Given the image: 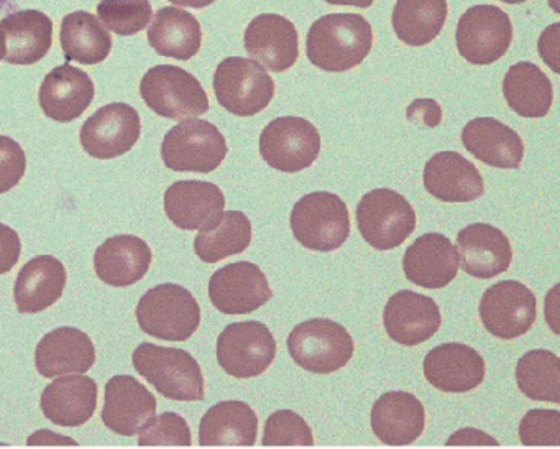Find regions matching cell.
Listing matches in <instances>:
<instances>
[{
    "instance_id": "cell-1",
    "label": "cell",
    "mask_w": 560,
    "mask_h": 449,
    "mask_svg": "<svg viewBox=\"0 0 560 449\" xmlns=\"http://www.w3.org/2000/svg\"><path fill=\"white\" fill-rule=\"evenodd\" d=\"M372 47V25L359 14L324 15L307 32V60L329 73H343L359 67Z\"/></svg>"
},
{
    "instance_id": "cell-2",
    "label": "cell",
    "mask_w": 560,
    "mask_h": 449,
    "mask_svg": "<svg viewBox=\"0 0 560 449\" xmlns=\"http://www.w3.org/2000/svg\"><path fill=\"white\" fill-rule=\"evenodd\" d=\"M137 372L152 383L160 395L178 402L205 400V377L198 360L183 349L142 343L133 350Z\"/></svg>"
},
{
    "instance_id": "cell-3",
    "label": "cell",
    "mask_w": 560,
    "mask_h": 449,
    "mask_svg": "<svg viewBox=\"0 0 560 449\" xmlns=\"http://www.w3.org/2000/svg\"><path fill=\"white\" fill-rule=\"evenodd\" d=\"M136 314L143 333L175 343L188 341L201 324L198 301L191 291L176 284H162L147 291Z\"/></svg>"
},
{
    "instance_id": "cell-4",
    "label": "cell",
    "mask_w": 560,
    "mask_h": 449,
    "mask_svg": "<svg viewBox=\"0 0 560 449\" xmlns=\"http://www.w3.org/2000/svg\"><path fill=\"white\" fill-rule=\"evenodd\" d=\"M288 353L307 372L332 373L350 362L355 344L342 324L314 318L294 326L288 336Z\"/></svg>"
},
{
    "instance_id": "cell-5",
    "label": "cell",
    "mask_w": 560,
    "mask_h": 449,
    "mask_svg": "<svg viewBox=\"0 0 560 449\" xmlns=\"http://www.w3.org/2000/svg\"><path fill=\"white\" fill-rule=\"evenodd\" d=\"M290 225L294 238L303 247L334 252L349 239V208L334 193H311L293 206Z\"/></svg>"
},
{
    "instance_id": "cell-6",
    "label": "cell",
    "mask_w": 560,
    "mask_h": 449,
    "mask_svg": "<svg viewBox=\"0 0 560 449\" xmlns=\"http://www.w3.org/2000/svg\"><path fill=\"white\" fill-rule=\"evenodd\" d=\"M355 216L363 241L382 252L399 247L418 225L408 199L388 188L366 193L357 205Z\"/></svg>"
},
{
    "instance_id": "cell-7",
    "label": "cell",
    "mask_w": 560,
    "mask_h": 449,
    "mask_svg": "<svg viewBox=\"0 0 560 449\" xmlns=\"http://www.w3.org/2000/svg\"><path fill=\"white\" fill-rule=\"evenodd\" d=\"M228 153V140L221 130L201 119L183 120L166 133L162 143L163 163L179 173L214 172Z\"/></svg>"
},
{
    "instance_id": "cell-8",
    "label": "cell",
    "mask_w": 560,
    "mask_h": 449,
    "mask_svg": "<svg viewBox=\"0 0 560 449\" xmlns=\"http://www.w3.org/2000/svg\"><path fill=\"white\" fill-rule=\"evenodd\" d=\"M140 94L153 113L166 119H196L209 111V97L198 78L172 65L147 71Z\"/></svg>"
},
{
    "instance_id": "cell-9",
    "label": "cell",
    "mask_w": 560,
    "mask_h": 449,
    "mask_svg": "<svg viewBox=\"0 0 560 449\" xmlns=\"http://www.w3.org/2000/svg\"><path fill=\"white\" fill-rule=\"evenodd\" d=\"M215 97L228 113L252 117L270 106L275 97L273 78L254 60L242 57L225 58L214 73Z\"/></svg>"
},
{
    "instance_id": "cell-10",
    "label": "cell",
    "mask_w": 560,
    "mask_h": 449,
    "mask_svg": "<svg viewBox=\"0 0 560 449\" xmlns=\"http://www.w3.org/2000/svg\"><path fill=\"white\" fill-rule=\"evenodd\" d=\"M277 350V341L264 323H232L219 334L218 362L235 379H252L267 372Z\"/></svg>"
},
{
    "instance_id": "cell-11",
    "label": "cell",
    "mask_w": 560,
    "mask_h": 449,
    "mask_svg": "<svg viewBox=\"0 0 560 449\" xmlns=\"http://www.w3.org/2000/svg\"><path fill=\"white\" fill-rule=\"evenodd\" d=\"M261 159L283 173H298L313 166L320 153V134L310 120L278 117L260 134Z\"/></svg>"
},
{
    "instance_id": "cell-12",
    "label": "cell",
    "mask_w": 560,
    "mask_h": 449,
    "mask_svg": "<svg viewBox=\"0 0 560 449\" xmlns=\"http://www.w3.org/2000/svg\"><path fill=\"white\" fill-rule=\"evenodd\" d=\"M458 54L477 67H487L503 58L513 41L510 15L494 5L468 9L457 25Z\"/></svg>"
},
{
    "instance_id": "cell-13",
    "label": "cell",
    "mask_w": 560,
    "mask_h": 449,
    "mask_svg": "<svg viewBox=\"0 0 560 449\" xmlns=\"http://www.w3.org/2000/svg\"><path fill=\"white\" fill-rule=\"evenodd\" d=\"M478 313L488 333L498 339H516L536 323V297L521 281H498L485 291Z\"/></svg>"
},
{
    "instance_id": "cell-14",
    "label": "cell",
    "mask_w": 560,
    "mask_h": 449,
    "mask_svg": "<svg viewBox=\"0 0 560 449\" xmlns=\"http://www.w3.org/2000/svg\"><path fill=\"white\" fill-rule=\"evenodd\" d=\"M142 120L129 104L114 103L101 107L84 123L80 140L84 152L97 160H113L130 152L139 142Z\"/></svg>"
},
{
    "instance_id": "cell-15",
    "label": "cell",
    "mask_w": 560,
    "mask_h": 449,
    "mask_svg": "<svg viewBox=\"0 0 560 449\" xmlns=\"http://www.w3.org/2000/svg\"><path fill=\"white\" fill-rule=\"evenodd\" d=\"M209 298L215 310L231 316L248 314L273 298L267 275L252 262H235L212 274Z\"/></svg>"
},
{
    "instance_id": "cell-16",
    "label": "cell",
    "mask_w": 560,
    "mask_h": 449,
    "mask_svg": "<svg viewBox=\"0 0 560 449\" xmlns=\"http://www.w3.org/2000/svg\"><path fill=\"white\" fill-rule=\"evenodd\" d=\"M244 45L252 60L271 73L291 70L300 57V37L283 15L261 14L248 24Z\"/></svg>"
},
{
    "instance_id": "cell-17",
    "label": "cell",
    "mask_w": 560,
    "mask_h": 449,
    "mask_svg": "<svg viewBox=\"0 0 560 449\" xmlns=\"http://www.w3.org/2000/svg\"><path fill=\"white\" fill-rule=\"evenodd\" d=\"M438 303L425 295L401 290L393 295L383 311V326L389 339L401 346H418L441 330Z\"/></svg>"
},
{
    "instance_id": "cell-18",
    "label": "cell",
    "mask_w": 560,
    "mask_h": 449,
    "mask_svg": "<svg viewBox=\"0 0 560 449\" xmlns=\"http://www.w3.org/2000/svg\"><path fill=\"white\" fill-rule=\"evenodd\" d=\"M103 422L116 435H139L155 419L156 399L132 376H116L107 382Z\"/></svg>"
},
{
    "instance_id": "cell-19",
    "label": "cell",
    "mask_w": 560,
    "mask_h": 449,
    "mask_svg": "<svg viewBox=\"0 0 560 449\" xmlns=\"http://www.w3.org/2000/svg\"><path fill=\"white\" fill-rule=\"evenodd\" d=\"M424 377L434 389L445 393H465L485 379V360L474 347L445 343L429 350L422 362Z\"/></svg>"
},
{
    "instance_id": "cell-20",
    "label": "cell",
    "mask_w": 560,
    "mask_h": 449,
    "mask_svg": "<svg viewBox=\"0 0 560 449\" xmlns=\"http://www.w3.org/2000/svg\"><path fill=\"white\" fill-rule=\"evenodd\" d=\"M458 268L474 278L490 280L504 274L513 262V249L503 231L491 225L467 226L458 232Z\"/></svg>"
},
{
    "instance_id": "cell-21",
    "label": "cell",
    "mask_w": 560,
    "mask_h": 449,
    "mask_svg": "<svg viewBox=\"0 0 560 449\" xmlns=\"http://www.w3.org/2000/svg\"><path fill=\"white\" fill-rule=\"evenodd\" d=\"M402 270L411 284L441 290L457 277V247L445 235L429 232L406 249Z\"/></svg>"
},
{
    "instance_id": "cell-22",
    "label": "cell",
    "mask_w": 560,
    "mask_h": 449,
    "mask_svg": "<svg viewBox=\"0 0 560 449\" xmlns=\"http://www.w3.org/2000/svg\"><path fill=\"white\" fill-rule=\"evenodd\" d=\"M96 96L90 74L71 65H61L45 77L38 93L42 111L48 119L73 123L86 113Z\"/></svg>"
},
{
    "instance_id": "cell-23",
    "label": "cell",
    "mask_w": 560,
    "mask_h": 449,
    "mask_svg": "<svg viewBox=\"0 0 560 449\" xmlns=\"http://www.w3.org/2000/svg\"><path fill=\"white\" fill-rule=\"evenodd\" d=\"M96 362L93 341L77 327H58L45 334L35 350V367L47 379L86 373Z\"/></svg>"
},
{
    "instance_id": "cell-24",
    "label": "cell",
    "mask_w": 560,
    "mask_h": 449,
    "mask_svg": "<svg viewBox=\"0 0 560 449\" xmlns=\"http://www.w3.org/2000/svg\"><path fill=\"white\" fill-rule=\"evenodd\" d=\"M425 192L442 203H471L485 195L483 179L457 152H439L424 166Z\"/></svg>"
},
{
    "instance_id": "cell-25",
    "label": "cell",
    "mask_w": 560,
    "mask_h": 449,
    "mask_svg": "<svg viewBox=\"0 0 560 449\" xmlns=\"http://www.w3.org/2000/svg\"><path fill=\"white\" fill-rule=\"evenodd\" d=\"M97 383L84 373L55 379L42 393L45 418L58 426H83L97 408Z\"/></svg>"
},
{
    "instance_id": "cell-26",
    "label": "cell",
    "mask_w": 560,
    "mask_h": 449,
    "mask_svg": "<svg viewBox=\"0 0 560 449\" xmlns=\"http://www.w3.org/2000/svg\"><path fill=\"white\" fill-rule=\"evenodd\" d=\"M370 419L383 445L408 446L424 431L425 410L418 396L398 390L376 400Z\"/></svg>"
},
{
    "instance_id": "cell-27",
    "label": "cell",
    "mask_w": 560,
    "mask_h": 449,
    "mask_svg": "<svg viewBox=\"0 0 560 449\" xmlns=\"http://www.w3.org/2000/svg\"><path fill=\"white\" fill-rule=\"evenodd\" d=\"M152 249L136 235L107 239L94 254L97 277L110 287L126 288L139 284L152 265Z\"/></svg>"
},
{
    "instance_id": "cell-28",
    "label": "cell",
    "mask_w": 560,
    "mask_h": 449,
    "mask_svg": "<svg viewBox=\"0 0 560 449\" xmlns=\"http://www.w3.org/2000/svg\"><path fill=\"white\" fill-rule=\"evenodd\" d=\"M465 149L493 169H520L524 143L517 133L493 117H478L462 130Z\"/></svg>"
},
{
    "instance_id": "cell-29",
    "label": "cell",
    "mask_w": 560,
    "mask_h": 449,
    "mask_svg": "<svg viewBox=\"0 0 560 449\" xmlns=\"http://www.w3.org/2000/svg\"><path fill=\"white\" fill-rule=\"evenodd\" d=\"M67 268L54 255H38L19 272L14 298L19 313H42L63 297Z\"/></svg>"
},
{
    "instance_id": "cell-30",
    "label": "cell",
    "mask_w": 560,
    "mask_h": 449,
    "mask_svg": "<svg viewBox=\"0 0 560 449\" xmlns=\"http://www.w3.org/2000/svg\"><path fill=\"white\" fill-rule=\"evenodd\" d=\"M224 208V193L214 183L185 180L176 182L165 193L166 216L183 231H199Z\"/></svg>"
},
{
    "instance_id": "cell-31",
    "label": "cell",
    "mask_w": 560,
    "mask_h": 449,
    "mask_svg": "<svg viewBox=\"0 0 560 449\" xmlns=\"http://www.w3.org/2000/svg\"><path fill=\"white\" fill-rule=\"evenodd\" d=\"M5 57L11 65H35L54 44V22L40 11H19L0 21Z\"/></svg>"
},
{
    "instance_id": "cell-32",
    "label": "cell",
    "mask_w": 560,
    "mask_h": 449,
    "mask_svg": "<svg viewBox=\"0 0 560 449\" xmlns=\"http://www.w3.org/2000/svg\"><path fill=\"white\" fill-rule=\"evenodd\" d=\"M257 435V413L241 400L219 402L199 423L201 446H254Z\"/></svg>"
},
{
    "instance_id": "cell-33",
    "label": "cell",
    "mask_w": 560,
    "mask_h": 449,
    "mask_svg": "<svg viewBox=\"0 0 560 449\" xmlns=\"http://www.w3.org/2000/svg\"><path fill=\"white\" fill-rule=\"evenodd\" d=\"M147 37L160 57L191 60L202 45V31L195 15L179 8H163L153 15Z\"/></svg>"
},
{
    "instance_id": "cell-34",
    "label": "cell",
    "mask_w": 560,
    "mask_h": 449,
    "mask_svg": "<svg viewBox=\"0 0 560 449\" xmlns=\"http://www.w3.org/2000/svg\"><path fill=\"white\" fill-rule=\"evenodd\" d=\"M252 244V222L244 212L221 211L209 219L195 239V252L206 264L242 254Z\"/></svg>"
},
{
    "instance_id": "cell-35",
    "label": "cell",
    "mask_w": 560,
    "mask_h": 449,
    "mask_svg": "<svg viewBox=\"0 0 560 449\" xmlns=\"http://www.w3.org/2000/svg\"><path fill=\"white\" fill-rule=\"evenodd\" d=\"M503 94L510 110L526 119L546 117L553 103L552 83L529 61H521L508 70Z\"/></svg>"
},
{
    "instance_id": "cell-36",
    "label": "cell",
    "mask_w": 560,
    "mask_h": 449,
    "mask_svg": "<svg viewBox=\"0 0 560 449\" xmlns=\"http://www.w3.org/2000/svg\"><path fill=\"white\" fill-rule=\"evenodd\" d=\"M61 48L67 61L103 64L113 50V37L103 22L90 12H73L61 22Z\"/></svg>"
},
{
    "instance_id": "cell-37",
    "label": "cell",
    "mask_w": 560,
    "mask_h": 449,
    "mask_svg": "<svg viewBox=\"0 0 560 449\" xmlns=\"http://www.w3.org/2000/svg\"><path fill=\"white\" fill-rule=\"evenodd\" d=\"M447 14V0H398L393 11V31L402 44L424 47L439 37Z\"/></svg>"
},
{
    "instance_id": "cell-38",
    "label": "cell",
    "mask_w": 560,
    "mask_h": 449,
    "mask_svg": "<svg viewBox=\"0 0 560 449\" xmlns=\"http://www.w3.org/2000/svg\"><path fill=\"white\" fill-rule=\"evenodd\" d=\"M517 389L537 402H560V359L547 349L524 354L516 366Z\"/></svg>"
},
{
    "instance_id": "cell-39",
    "label": "cell",
    "mask_w": 560,
    "mask_h": 449,
    "mask_svg": "<svg viewBox=\"0 0 560 449\" xmlns=\"http://www.w3.org/2000/svg\"><path fill=\"white\" fill-rule=\"evenodd\" d=\"M97 14L107 31L130 37L149 27L153 9L150 0H101Z\"/></svg>"
},
{
    "instance_id": "cell-40",
    "label": "cell",
    "mask_w": 560,
    "mask_h": 449,
    "mask_svg": "<svg viewBox=\"0 0 560 449\" xmlns=\"http://www.w3.org/2000/svg\"><path fill=\"white\" fill-rule=\"evenodd\" d=\"M264 446H313V429L303 416L291 410H278L268 416L264 429Z\"/></svg>"
},
{
    "instance_id": "cell-41",
    "label": "cell",
    "mask_w": 560,
    "mask_h": 449,
    "mask_svg": "<svg viewBox=\"0 0 560 449\" xmlns=\"http://www.w3.org/2000/svg\"><path fill=\"white\" fill-rule=\"evenodd\" d=\"M140 446H191V429L178 413L166 412L155 416L152 423L139 433Z\"/></svg>"
},
{
    "instance_id": "cell-42",
    "label": "cell",
    "mask_w": 560,
    "mask_h": 449,
    "mask_svg": "<svg viewBox=\"0 0 560 449\" xmlns=\"http://www.w3.org/2000/svg\"><path fill=\"white\" fill-rule=\"evenodd\" d=\"M520 438L524 446H560V413L536 408L521 419Z\"/></svg>"
},
{
    "instance_id": "cell-43",
    "label": "cell",
    "mask_w": 560,
    "mask_h": 449,
    "mask_svg": "<svg viewBox=\"0 0 560 449\" xmlns=\"http://www.w3.org/2000/svg\"><path fill=\"white\" fill-rule=\"evenodd\" d=\"M27 172V156L21 143L11 137L0 136V195L11 192Z\"/></svg>"
},
{
    "instance_id": "cell-44",
    "label": "cell",
    "mask_w": 560,
    "mask_h": 449,
    "mask_svg": "<svg viewBox=\"0 0 560 449\" xmlns=\"http://www.w3.org/2000/svg\"><path fill=\"white\" fill-rule=\"evenodd\" d=\"M22 254L21 235L15 229L0 225V275L9 274Z\"/></svg>"
},
{
    "instance_id": "cell-45",
    "label": "cell",
    "mask_w": 560,
    "mask_h": 449,
    "mask_svg": "<svg viewBox=\"0 0 560 449\" xmlns=\"http://www.w3.org/2000/svg\"><path fill=\"white\" fill-rule=\"evenodd\" d=\"M409 123L422 127H438L442 120V110L434 100H416L408 107Z\"/></svg>"
},
{
    "instance_id": "cell-46",
    "label": "cell",
    "mask_w": 560,
    "mask_h": 449,
    "mask_svg": "<svg viewBox=\"0 0 560 449\" xmlns=\"http://www.w3.org/2000/svg\"><path fill=\"white\" fill-rule=\"evenodd\" d=\"M559 24H553L549 31L544 32L539 42L540 57L549 67L552 68L553 73H559Z\"/></svg>"
},
{
    "instance_id": "cell-47",
    "label": "cell",
    "mask_w": 560,
    "mask_h": 449,
    "mask_svg": "<svg viewBox=\"0 0 560 449\" xmlns=\"http://www.w3.org/2000/svg\"><path fill=\"white\" fill-rule=\"evenodd\" d=\"M448 446L458 445V446H483V445H498L497 439L490 438L487 433L478 431V429L467 428L460 429V431L454 433L452 438L447 441Z\"/></svg>"
},
{
    "instance_id": "cell-48",
    "label": "cell",
    "mask_w": 560,
    "mask_h": 449,
    "mask_svg": "<svg viewBox=\"0 0 560 449\" xmlns=\"http://www.w3.org/2000/svg\"><path fill=\"white\" fill-rule=\"evenodd\" d=\"M170 2L178 8L205 9L214 4L215 0H170Z\"/></svg>"
},
{
    "instance_id": "cell-49",
    "label": "cell",
    "mask_w": 560,
    "mask_h": 449,
    "mask_svg": "<svg viewBox=\"0 0 560 449\" xmlns=\"http://www.w3.org/2000/svg\"><path fill=\"white\" fill-rule=\"evenodd\" d=\"M326 2L332 5H353V8L369 9L372 8L375 0H326Z\"/></svg>"
},
{
    "instance_id": "cell-50",
    "label": "cell",
    "mask_w": 560,
    "mask_h": 449,
    "mask_svg": "<svg viewBox=\"0 0 560 449\" xmlns=\"http://www.w3.org/2000/svg\"><path fill=\"white\" fill-rule=\"evenodd\" d=\"M4 57H5L4 35H2V32H0V61L4 60Z\"/></svg>"
},
{
    "instance_id": "cell-51",
    "label": "cell",
    "mask_w": 560,
    "mask_h": 449,
    "mask_svg": "<svg viewBox=\"0 0 560 449\" xmlns=\"http://www.w3.org/2000/svg\"><path fill=\"white\" fill-rule=\"evenodd\" d=\"M501 2H504V4H523V2H526V0H501Z\"/></svg>"
}]
</instances>
